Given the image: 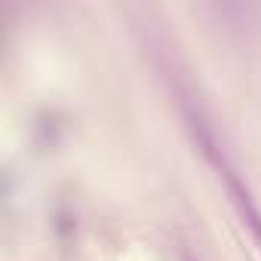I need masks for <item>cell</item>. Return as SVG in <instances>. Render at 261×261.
<instances>
[{
  "mask_svg": "<svg viewBox=\"0 0 261 261\" xmlns=\"http://www.w3.org/2000/svg\"><path fill=\"white\" fill-rule=\"evenodd\" d=\"M188 126H191V133H194V139H197L200 151H203V154H206V160L212 163V169H215L218 181L224 185V194H227V200H230V206H233L237 218L243 221V227L249 230L252 243H255V246H258V252H261V206H258V200L252 197V188L243 181L240 169L233 166V160L227 157V151L218 145L215 129H212V126H209V120L200 114V108H188Z\"/></svg>",
  "mask_w": 261,
  "mask_h": 261,
  "instance_id": "6da1fadb",
  "label": "cell"
},
{
  "mask_svg": "<svg viewBox=\"0 0 261 261\" xmlns=\"http://www.w3.org/2000/svg\"><path fill=\"white\" fill-rule=\"evenodd\" d=\"M185 261H197V258H194V255H188V252H185Z\"/></svg>",
  "mask_w": 261,
  "mask_h": 261,
  "instance_id": "7a4b0ae2",
  "label": "cell"
}]
</instances>
